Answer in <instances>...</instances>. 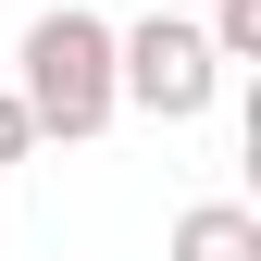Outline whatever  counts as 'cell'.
<instances>
[{
    "label": "cell",
    "mask_w": 261,
    "mask_h": 261,
    "mask_svg": "<svg viewBox=\"0 0 261 261\" xmlns=\"http://www.w3.org/2000/svg\"><path fill=\"white\" fill-rule=\"evenodd\" d=\"M162 13H199V0H162Z\"/></svg>",
    "instance_id": "8992f818"
},
{
    "label": "cell",
    "mask_w": 261,
    "mask_h": 261,
    "mask_svg": "<svg viewBox=\"0 0 261 261\" xmlns=\"http://www.w3.org/2000/svg\"><path fill=\"white\" fill-rule=\"evenodd\" d=\"M112 100L124 112H149V124H199L224 100V50L199 38V13H149L137 25H112Z\"/></svg>",
    "instance_id": "7a4b0ae2"
},
{
    "label": "cell",
    "mask_w": 261,
    "mask_h": 261,
    "mask_svg": "<svg viewBox=\"0 0 261 261\" xmlns=\"http://www.w3.org/2000/svg\"><path fill=\"white\" fill-rule=\"evenodd\" d=\"M13 100L38 112V137H62V149H87V137L124 112V100H112V25L87 13V0H62V13L25 25V50H13Z\"/></svg>",
    "instance_id": "6da1fadb"
},
{
    "label": "cell",
    "mask_w": 261,
    "mask_h": 261,
    "mask_svg": "<svg viewBox=\"0 0 261 261\" xmlns=\"http://www.w3.org/2000/svg\"><path fill=\"white\" fill-rule=\"evenodd\" d=\"M162 261H261V212L249 199H187L174 237H162Z\"/></svg>",
    "instance_id": "3957f363"
},
{
    "label": "cell",
    "mask_w": 261,
    "mask_h": 261,
    "mask_svg": "<svg viewBox=\"0 0 261 261\" xmlns=\"http://www.w3.org/2000/svg\"><path fill=\"white\" fill-rule=\"evenodd\" d=\"M25 149H38V112H25L13 87H0V162H25Z\"/></svg>",
    "instance_id": "5b68a950"
},
{
    "label": "cell",
    "mask_w": 261,
    "mask_h": 261,
    "mask_svg": "<svg viewBox=\"0 0 261 261\" xmlns=\"http://www.w3.org/2000/svg\"><path fill=\"white\" fill-rule=\"evenodd\" d=\"M199 38L224 62H261V0H199Z\"/></svg>",
    "instance_id": "277c9868"
}]
</instances>
